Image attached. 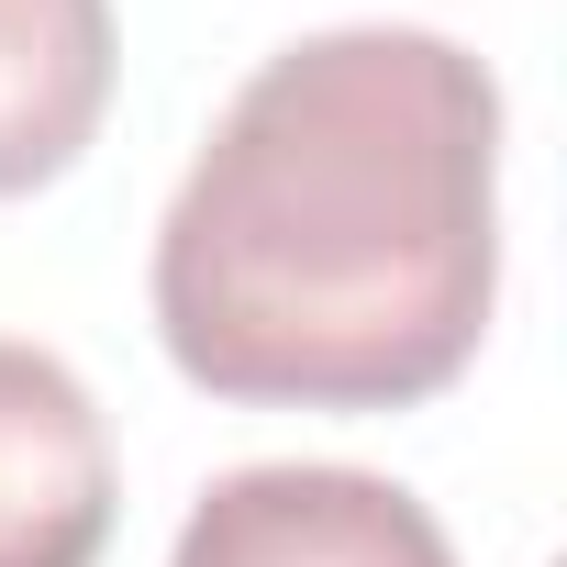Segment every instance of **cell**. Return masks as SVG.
Segmentation results:
<instances>
[{
    "label": "cell",
    "instance_id": "cell-1",
    "mask_svg": "<svg viewBox=\"0 0 567 567\" xmlns=\"http://www.w3.org/2000/svg\"><path fill=\"white\" fill-rule=\"evenodd\" d=\"M145 290L212 401H434L501 301V79L423 23L278 45L189 156Z\"/></svg>",
    "mask_w": 567,
    "mask_h": 567
},
{
    "label": "cell",
    "instance_id": "cell-4",
    "mask_svg": "<svg viewBox=\"0 0 567 567\" xmlns=\"http://www.w3.org/2000/svg\"><path fill=\"white\" fill-rule=\"evenodd\" d=\"M112 112V0H0V200L79 167Z\"/></svg>",
    "mask_w": 567,
    "mask_h": 567
},
{
    "label": "cell",
    "instance_id": "cell-2",
    "mask_svg": "<svg viewBox=\"0 0 567 567\" xmlns=\"http://www.w3.org/2000/svg\"><path fill=\"white\" fill-rule=\"evenodd\" d=\"M167 567H456V545L379 467H234L189 501Z\"/></svg>",
    "mask_w": 567,
    "mask_h": 567
},
{
    "label": "cell",
    "instance_id": "cell-3",
    "mask_svg": "<svg viewBox=\"0 0 567 567\" xmlns=\"http://www.w3.org/2000/svg\"><path fill=\"white\" fill-rule=\"evenodd\" d=\"M112 423L90 379L0 334V567H101L112 545Z\"/></svg>",
    "mask_w": 567,
    "mask_h": 567
}]
</instances>
